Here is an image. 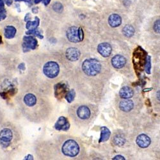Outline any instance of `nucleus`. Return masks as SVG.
<instances>
[{
    "mask_svg": "<svg viewBox=\"0 0 160 160\" xmlns=\"http://www.w3.org/2000/svg\"><path fill=\"white\" fill-rule=\"evenodd\" d=\"M101 69L100 62L96 59H87L82 64V69L86 75L90 76H94L99 74Z\"/></svg>",
    "mask_w": 160,
    "mask_h": 160,
    "instance_id": "obj_1",
    "label": "nucleus"
},
{
    "mask_svg": "<svg viewBox=\"0 0 160 160\" xmlns=\"http://www.w3.org/2000/svg\"><path fill=\"white\" fill-rule=\"evenodd\" d=\"M80 147L74 140H69L66 141L62 146V152L65 156L75 157L78 154Z\"/></svg>",
    "mask_w": 160,
    "mask_h": 160,
    "instance_id": "obj_2",
    "label": "nucleus"
},
{
    "mask_svg": "<svg viewBox=\"0 0 160 160\" xmlns=\"http://www.w3.org/2000/svg\"><path fill=\"white\" fill-rule=\"evenodd\" d=\"M43 71L44 74L50 78H54L59 74L60 68L57 63L55 62H49L44 66Z\"/></svg>",
    "mask_w": 160,
    "mask_h": 160,
    "instance_id": "obj_3",
    "label": "nucleus"
},
{
    "mask_svg": "<svg viewBox=\"0 0 160 160\" xmlns=\"http://www.w3.org/2000/svg\"><path fill=\"white\" fill-rule=\"evenodd\" d=\"M12 138V131L9 129H3L0 132V141L4 147H8Z\"/></svg>",
    "mask_w": 160,
    "mask_h": 160,
    "instance_id": "obj_4",
    "label": "nucleus"
},
{
    "mask_svg": "<svg viewBox=\"0 0 160 160\" xmlns=\"http://www.w3.org/2000/svg\"><path fill=\"white\" fill-rule=\"evenodd\" d=\"M67 37L69 41L72 42H78L80 41L79 37V28L72 26L69 28L67 32Z\"/></svg>",
    "mask_w": 160,
    "mask_h": 160,
    "instance_id": "obj_5",
    "label": "nucleus"
},
{
    "mask_svg": "<svg viewBox=\"0 0 160 160\" xmlns=\"http://www.w3.org/2000/svg\"><path fill=\"white\" fill-rule=\"evenodd\" d=\"M23 40L24 50H35L37 46V41L32 36H26Z\"/></svg>",
    "mask_w": 160,
    "mask_h": 160,
    "instance_id": "obj_6",
    "label": "nucleus"
},
{
    "mask_svg": "<svg viewBox=\"0 0 160 160\" xmlns=\"http://www.w3.org/2000/svg\"><path fill=\"white\" fill-rule=\"evenodd\" d=\"M80 56V51L75 47H70L66 51V57L70 61H76Z\"/></svg>",
    "mask_w": 160,
    "mask_h": 160,
    "instance_id": "obj_7",
    "label": "nucleus"
},
{
    "mask_svg": "<svg viewBox=\"0 0 160 160\" xmlns=\"http://www.w3.org/2000/svg\"><path fill=\"white\" fill-rule=\"evenodd\" d=\"M98 50L101 55L104 57H108L111 55L112 49L109 44L102 43L98 46Z\"/></svg>",
    "mask_w": 160,
    "mask_h": 160,
    "instance_id": "obj_8",
    "label": "nucleus"
},
{
    "mask_svg": "<svg viewBox=\"0 0 160 160\" xmlns=\"http://www.w3.org/2000/svg\"><path fill=\"white\" fill-rule=\"evenodd\" d=\"M111 64L116 69H120L126 64V60L123 56L118 55L113 57L111 60Z\"/></svg>",
    "mask_w": 160,
    "mask_h": 160,
    "instance_id": "obj_9",
    "label": "nucleus"
},
{
    "mask_svg": "<svg viewBox=\"0 0 160 160\" xmlns=\"http://www.w3.org/2000/svg\"><path fill=\"white\" fill-rule=\"evenodd\" d=\"M137 143L140 147L146 148L151 143V139L149 138L147 135L142 134L137 137Z\"/></svg>",
    "mask_w": 160,
    "mask_h": 160,
    "instance_id": "obj_10",
    "label": "nucleus"
},
{
    "mask_svg": "<svg viewBox=\"0 0 160 160\" xmlns=\"http://www.w3.org/2000/svg\"><path fill=\"white\" fill-rule=\"evenodd\" d=\"M55 128L57 130L67 131L69 128V123L64 117H60L55 124Z\"/></svg>",
    "mask_w": 160,
    "mask_h": 160,
    "instance_id": "obj_11",
    "label": "nucleus"
},
{
    "mask_svg": "<svg viewBox=\"0 0 160 160\" xmlns=\"http://www.w3.org/2000/svg\"><path fill=\"white\" fill-rule=\"evenodd\" d=\"M77 115L81 119H87L90 116V109L86 106H81L77 110Z\"/></svg>",
    "mask_w": 160,
    "mask_h": 160,
    "instance_id": "obj_12",
    "label": "nucleus"
},
{
    "mask_svg": "<svg viewBox=\"0 0 160 160\" xmlns=\"http://www.w3.org/2000/svg\"><path fill=\"white\" fill-rule=\"evenodd\" d=\"M133 103L132 101L128 99H124L119 104V107L121 110H122L125 112H128L133 108Z\"/></svg>",
    "mask_w": 160,
    "mask_h": 160,
    "instance_id": "obj_13",
    "label": "nucleus"
},
{
    "mask_svg": "<svg viewBox=\"0 0 160 160\" xmlns=\"http://www.w3.org/2000/svg\"><path fill=\"white\" fill-rule=\"evenodd\" d=\"M133 90L129 86H124L120 89L119 95L121 98L129 99L133 96Z\"/></svg>",
    "mask_w": 160,
    "mask_h": 160,
    "instance_id": "obj_14",
    "label": "nucleus"
},
{
    "mask_svg": "<svg viewBox=\"0 0 160 160\" xmlns=\"http://www.w3.org/2000/svg\"><path fill=\"white\" fill-rule=\"evenodd\" d=\"M108 23L111 27H117L120 25L121 23H122V19L118 14H111L109 17Z\"/></svg>",
    "mask_w": 160,
    "mask_h": 160,
    "instance_id": "obj_15",
    "label": "nucleus"
},
{
    "mask_svg": "<svg viewBox=\"0 0 160 160\" xmlns=\"http://www.w3.org/2000/svg\"><path fill=\"white\" fill-rule=\"evenodd\" d=\"M24 101L28 106H33L37 103L36 97L32 94H28L25 96Z\"/></svg>",
    "mask_w": 160,
    "mask_h": 160,
    "instance_id": "obj_16",
    "label": "nucleus"
},
{
    "mask_svg": "<svg viewBox=\"0 0 160 160\" xmlns=\"http://www.w3.org/2000/svg\"><path fill=\"white\" fill-rule=\"evenodd\" d=\"M101 138L99 140V142H104L109 139L111 133L110 130L106 127H102L101 129Z\"/></svg>",
    "mask_w": 160,
    "mask_h": 160,
    "instance_id": "obj_17",
    "label": "nucleus"
},
{
    "mask_svg": "<svg viewBox=\"0 0 160 160\" xmlns=\"http://www.w3.org/2000/svg\"><path fill=\"white\" fill-rule=\"evenodd\" d=\"M16 33V28L12 26H8L5 28V36L7 38H12Z\"/></svg>",
    "mask_w": 160,
    "mask_h": 160,
    "instance_id": "obj_18",
    "label": "nucleus"
},
{
    "mask_svg": "<svg viewBox=\"0 0 160 160\" xmlns=\"http://www.w3.org/2000/svg\"><path fill=\"white\" fill-rule=\"evenodd\" d=\"M123 33L125 36L128 37H132L134 33V28L131 25H126L123 28Z\"/></svg>",
    "mask_w": 160,
    "mask_h": 160,
    "instance_id": "obj_19",
    "label": "nucleus"
},
{
    "mask_svg": "<svg viewBox=\"0 0 160 160\" xmlns=\"http://www.w3.org/2000/svg\"><path fill=\"white\" fill-rule=\"evenodd\" d=\"M38 24H39V19L38 17H35V20L34 21H28L26 27L29 30H35L37 28Z\"/></svg>",
    "mask_w": 160,
    "mask_h": 160,
    "instance_id": "obj_20",
    "label": "nucleus"
},
{
    "mask_svg": "<svg viewBox=\"0 0 160 160\" xmlns=\"http://www.w3.org/2000/svg\"><path fill=\"white\" fill-rule=\"evenodd\" d=\"M113 142L116 145H117V146H122V145L125 143V140L123 135L117 134L114 137Z\"/></svg>",
    "mask_w": 160,
    "mask_h": 160,
    "instance_id": "obj_21",
    "label": "nucleus"
},
{
    "mask_svg": "<svg viewBox=\"0 0 160 160\" xmlns=\"http://www.w3.org/2000/svg\"><path fill=\"white\" fill-rule=\"evenodd\" d=\"M74 97H75V92L73 90H70L69 92L65 96V99L69 103H71V102L74 100Z\"/></svg>",
    "mask_w": 160,
    "mask_h": 160,
    "instance_id": "obj_22",
    "label": "nucleus"
},
{
    "mask_svg": "<svg viewBox=\"0 0 160 160\" xmlns=\"http://www.w3.org/2000/svg\"><path fill=\"white\" fill-rule=\"evenodd\" d=\"M53 8L56 12H60L63 11V6L60 3L56 2L53 6Z\"/></svg>",
    "mask_w": 160,
    "mask_h": 160,
    "instance_id": "obj_23",
    "label": "nucleus"
},
{
    "mask_svg": "<svg viewBox=\"0 0 160 160\" xmlns=\"http://www.w3.org/2000/svg\"><path fill=\"white\" fill-rule=\"evenodd\" d=\"M26 34H28V35H35L39 37L40 38H43V36L41 35L40 32L38 31L37 29H35V30H29L28 32H26Z\"/></svg>",
    "mask_w": 160,
    "mask_h": 160,
    "instance_id": "obj_24",
    "label": "nucleus"
},
{
    "mask_svg": "<svg viewBox=\"0 0 160 160\" xmlns=\"http://www.w3.org/2000/svg\"><path fill=\"white\" fill-rule=\"evenodd\" d=\"M154 30L157 33H160V19H158L154 24Z\"/></svg>",
    "mask_w": 160,
    "mask_h": 160,
    "instance_id": "obj_25",
    "label": "nucleus"
},
{
    "mask_svg": "<svg viewBox=\"0 0 160 160\" xmlns=\"http://www.w3.org/2000/svg\"><path fill=\"white\" fill-rule=\"evenodd\" d=\"M145 69H146V72L147 73L149 74L150 70H151V59H150L149 56L147 57L146 65H145Z\"/></svg>",
    "mask_w": 160,
    "mask_h": 160,
    "instance_id": "obj_26",
    "label": "nucleus"
},
{
    "mask_svg": "<svg viewBox=\"0 0 160 160\" xmlns=\"http://www.w3.org/2000/svg\"><path fill=\"white\" fill-rule=\"evenodd\" d=\"M7 16V12L5 11V10L3 9L2 11H0V21L3 20V19H5Z\"/></svg>",
    "mask_w": 160,
    "mask_h": 160,
    "instance_id": "obj_27",
    "label": "nucleus"
},
{
    "mask_svg": "<svg viewBox=\"0 0 160 160\" xmlns=\"http://www.w3.org/2000/svg\"><path fill=\"white\" fill-rule=\"evenodd\" d=\"M79 37L80 41L83 40V31L82 30L81 28H79Z\"/></svg>",
    "mask_w": 160,
    "mask_h": 160,
    "instance_id": "obj_28",
    "label": "nucleus"
},
{
    "mask_svg": "<svg viewBox=\"0 0 160 160\" xmlns=\"http://www.w3.org/2000/svg\"><path fill=\"white\" fill-rule=\"evenodd\" d=\"M4 9V3L3 0H0V11Z\"/></svg>",
    "mask_w": 160,
    "mask_h": 160,
    "instance_id": "obj_29",
    "label": "nucleus"
},
{
    "mask_svg": "<svg viewBox=\"0 0 160 160\" xmlns=\"http://www.w3.org/2000/svg\"><path fill=\"white\" fill-rule=\"evenodd\" d=\"M113 159H125V158L122 156H117L113 158Z\"/></svg>",
    "mask_w": 160,
    "mask_h": 160,
    "instance_id": "obj_30",
    "label": "nucleus"
},
{
    "mask_svg": "<svg viewBox=\"0 0 160 160\" xmlns=\"http://www.w3.org/2000/svg\"><path fill=\"white\" fill-rule=\"evenodd\" d=\"M50 1L51 0H42V2L45 5H47L50 3Z\"/></svg>",
    "mask_w": 160,
    "mask_h": 160,
    "instance_id": "obj_31",
    "label": "nucleus"
},
{
    "mask_svg": "<svg viewBox=\"0 0 160 160\" xmlns=\"http://www.w3.org/2000/svg\"><path fill=\"white\" fill-rule=\"evenodd\" d=\"M5 2L8 5H11L12 3V0H5Z\"/></svg>",
    "mask_w": 160,
    "mask_h": 160,
    "instance_id": "obj_32",
    "label": "nucleus"
},
{
    "mask_svg": "<svg viewBox=\"0 0 160 160\" xmlns=\"http://www.w3.org/2000/svg\"><path fill=\"white\" fill-rule=\"evenodd\" d=\"M25 159H33V156H32V155L29 154V155H28V156L26 157Z\"/></svg>",
    "mask_w": 160,
    "mask_h": 160,
    "instance_id": "obj_33",
    "label": "nucleus"
},
{
    "mask_svg": "<svg viewBox=\"0 0 160 160\" xmlns=\"http://www.w3.org/2000/svg\"><path fill=\"white\" fill-rule=\"evenodd\" d=\"M157 98L160 101V90L158 91V92L157 93Z\"/></svg>",
    "mask_w": 160,
    "mask_h": 160,
    "instance_id": "obj_34",
    "label": "nucleus"
},
{
    "mask_svg": "<svg viewBox=\"0 0 160 160\" xmlns=\"http://www.w3.org/2000/svg\"><path fill=\"white\" fill-rule=\"evenodd\" d=\"M16 1H17V2L24 1V2H30V0H16Z\"/></svg>",
    "mask_w": 160,
    "mask_h": 160,
    "instance_id": "obj_35",
    "label": "nucleus"
},
{
    "mask_svg": "<svg viewBox=\"0 0 160 160\" xmlns=\"http://www.w3.org/2000/svg\"><path fill=\"white\" fill-rule=\"evenodd\" d=\"M34 2H35V3L36 4H37V3H40V2H41V0H34Z\"/></svg>",
    "mask_w": 160,
    "mask_h": 160,
    "instance_id": "obj_36",
    "label": "nucleus"
},
{
    "mask_svg": "<svg viewBox=\"0 0 160 160\" xmlns=\"http://www.w3.org/2000/svg\"><path fill=\"white\" fill-rule=\"evenodd\" d=\"M1 43H2V37H1V36H0V44Z\"/></svg>",
    "mask_w": 160,
    "mask_h": 160,
    "instance_id": "obj_37",
    "label": "nucleus"
}]
</instances>
